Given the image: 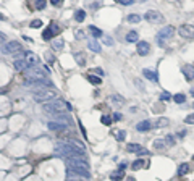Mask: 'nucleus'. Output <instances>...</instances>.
Here are the masks:
<instances>
[{
    "label": "nucleus",
    "mask_w": 194,
    "mask_h": 181,
    "mask_svg": "<svg viewBox=\"0 0 194 181\" xmlns=\"http://www.w3.org/2000/svg\"><path fill=\"white\" fill-rule=\"evenodd\" d=\"M144 20L152 23V24H160V23H163V15L157 10H149V11H146Z\"/></svg>",
    "instance_id": "obj_5"
},
{
    "label": "nucleus",
    "mask_w": 194,
    "mask_h": 181,
    "mask_svg": "<svg viewBox=\"0 0 194 181\" xmlns=\"http://www.w3.org/2000/svg\"><path fill=\"white\" fill-rule=\"evenodd\" d=\"M23 55H24V60L28 61V65H29V66L39 65V57H37L36 54H32V52H29V50H28V52H24Z\"/></svg>",
    "instance_id": "obj_14"
},
{
    "label": "nucleus",
    "mask_w": 194,
    "mask_h": 181,
    "mask_svg": "<svg viewBox=\"0 0 194 181\" xmlns=\"http://www.w3.org/2000/svg\"><path fill=\"white\" fill-rule=\"evenodd\" d=\"M173 34H175V28L173 26H165V28H162V31H159V34H157V42L162 45V42L167 41V39H170Z\"/></svg>",
    "instance_id": "obj_9"
},
{
    "label": "nucleus",
    "mask_w": 194,
    "mask_h": 181,
    "mask_svg": "<svg viewBox=\"0 0 194 181\" xmlns=\"http://www.w3.org/2000/svg\"><path fill=\"white\" fill-rule=\"evenodd\" d=\"M118 3H121V5H133L134 3V0H117Z\"/></svg>",
    "instance_id": "obj_43"
},
{
    "label": "nucleus",
    "mask_w": 194,
    "mask_h": 181,
    "mask_svg": "<svg viewBox=\"0 0 194 181\" xmlns=\"http://www.w3.org/2000/svg\"><path fill=\"white\" fill-rule=\"evenodd\" d=\"M123 176H125V170H117V172H112L110 173V179L112 181H123Z\"/></svg>",
    "instance_id": "obj_21"
},
{
    "label": "nucleus",
    "mask_w": 194,
    "mask_h": 181,
    "mask_svg": "<svg viewBox=\"0 0 194 181\" xmlns=\"http://www.w3.org/2000/svg\"><path fill=\"white\" fill-rule=\"evenodd\" d=\"M13 68L16 71H26L28 68H29V65H28V61L24 60V55H20L18 58H16L13 61Z\"/></svg>",
    "instance_id": "obj_11"
},
{
    "label": "nucleus",
    "mask_w": 194,
    "mask_h": 181,
    "mask_svg": "<svg viewBox=\"0 0 194 181\" xmlns=\"http://www.w3.org/2000/svg\"><path fill=\"white\" fill-rule=\"evenodd\" d=\"M168 120L167 118H159V120L155 121V128H165V126H168Z\"/></svg>",
    "instance_id": "obj_32"
},
{
    "label": "nucleus",
    "mask_w": 194,
    "mask_h": 181,
    "mask_svg": "<svg viewBox=\"0 0 194 181\" xmlns=\"http://www.w3.org/2000/svg\"><path fill=\"white\" fill-rule=\"evenodd\" d=\"M138 39H139V34L136 32V31H129V32L126 34V41H128V42H131V44L136 42Z\"/></svg>",
    "instance_id": "obj_26"
},
{
    "label": "nucleus",
    "mask_w": 194,
    "mask_h": 181,
    "mask_svg": "<svg viewBox=\"0 0 194 181\" xmlns=\"http://www.w3.org/2000/svg\"><path fill=\"white\" fill-rule=\"evenodd\" d=\"M173 100H175V104H185L186 95L185 94H175L173 95Z\"/></svg>",
    "instance_id": "obj_34"
},
{
    "label": "nucleus",
    "mask_w": 194,
    "mask_h": 181,
    "mask_svg": "<svg viewBox=\"0 0 194 181\" xmlns=\"http://www.w3.org/2000/svg\"><path fill=\"white\" fill-rule=\"evenodd\" d=\"M75 60H76V63L79 66H84L86 65V57H84L81 52H75Z\"/></svg>",
    "instance_id": "obj_24"
},
{
    "label": "nucleus",
    "mask_w": 194,
    "mask_h": 181,
    "mask_svg": "<svg viewBox=\"0 0 194 181\" xmlns=\"http://www.w3.org/2000/svg\"><path fill=\"white\" fill-rule=\"evenodd\" d=\"M192 160H194V157H192Z\"/></svg>",
    "instance_id": "obj_50"
},
{
    "label": "nucleus",
    "mask_w": 194,
    "mask_h": 181,
    "mask_svg": "<svg viewBox=\"0 0 194 181\" xmlns=\"http://www.w3.org/2000/svg\"><path fill=\"white\" fill-rule=\"evenodd\" d=\"M41 26H42V21H41V20H34V21H31V28H34V29H39Z\"/></svg>",
    "instance_id": "obj_40"
},
{
    "label": "nucleus",
    "mask_w": 194,
    "mask_h": 181,
    "mask_svg": "<svg viewBox=\"0 0 194 181\" xmlns=\"http://www.w3.org/2000/svg\"><path fill=\"white\" fill-rule=\"evenodd\" d=\"M170 99H173V97H172V95H170L168 92H162V94H160V100L165 102V100H170Z\"/></svg>",
    "instance_id": "obj_42"
},
{
    "label": "nucleus",
    "mask_w": 194,
    "mask_h": 181,
    "mask_svg": "<svg viewBox=\"0 0 194 181\" xmlns=\"http://www.w3.org/2000/svg\"><path fill=\"white\" fill-rule=\"evenodd\" d=\"M151 128H152V123L149 120L139 121L138 124H136V131H139V133H146V131H149Z\"/></svg>",
    "instance_id": "obj_16"
},
{
    "label": "nucleus",
    "mask_w": 194,
    "mask_h": 181,
    "mask_svg": "<svg viewBox=\"0 0 194 181\" xmlns=\"http://www.w3.org/2000/svg\"><path fill=\"white\" fill-rule=\"evenodd\" d=\"M63 45H65L63 39H52V49L57 50V52H60V50L63 49Z\"/></svg>",
    "instance_id": "obj_23"
},
{
    "label": "nucleus",
    "mask_w": 194,
    "mask_h": 181,
    "mask_svg": "<svg viewBox=\"0 0 194 181\" xmlns=\"http://www.w3.org/2000/svg\"><path fill=\"white\" fill-rule=\"evenodd\" d=\"M100 121H102V124H105V126H110L112 121H113V118H110L108 115H104V116L100 118Z\"/></svg>",
    "instance_id": "obj_37"
},
{
    "label": "nucleus",
    "mask_w": 194,
    "mask_h": 181,
    "mask_svg": "<svg viewBox=\"0 0 194 181\" xmlns=\"http://www.w3.org/2000/svg\"><path fill=\"white\" fill-rule=\"evenodd\" d=\"M192 107H194V104H192Z\"/></svg>",
    "instance_id": "obj_51"
},
{
    "label": "nucleus",
    "mask_w": 194,
    "mask_h": 181,
    "mask_svg": "<svg viewBox=\"0 0 194 181\" xmlns=\"http://www.w3.org/2000/svg\"><path fill=\"white\" fill-rule=\"evenodd\" d=\"M65 163L68 170H73L79 175H84V176L91 178V173H89V165L84 158H79V157H66L65 158Z\"/></svg>",
    "instance_id": "obj_2"
},
{
    "label": "nucleus",
    "mask_w": 194,
    "mask_h": 181,
    "mask_svg": "<svg viewBox=\"0 0 194 181\" xmlns=\"http://www.w3.org/2000/svg\"><path fill=\"white\" fill-rule=\"evenodd\" d=\"M142 75H144V78H147V79H151L152 83H157L159 81V76H157V73L155 71H152V70H142Z\"/></svg>",
    "instance_id": "obj_20"
},
{
    "label": "nucleus",
    "mask_w": 194,
    "mask_h": 181,
    "mask_svg": "<svg viewBox=\"0 0 194 181\" xmlns=\"http://www.w3.org/2000/svg\"><path fill=\"white\" fill-rule=\"evenodd\" d=\"M94 71H95V73H97V75H99V76H104V71H102L100 68H95Z\"/></svg>",
    "instance_id": "obj_47"
},
{
    "label": "nucleus",
    "mask_w": 194,
    "mask_h": 181,
    "mask_svg": "<svg viewBox=\"0 0 194 181\" xmlns=\"http://www.w3.org/2000/svg\"><path fill=\"white\" fill-rule=\"evenodd\" d=\"M104 44H105V45H113L115 42H113L112 37H105V39H104Z\"/></svg>",
    "instance_id": "obj_44"
},
{
    "label": "nucleus",
    "mask_w": 194,
    "mask_h": 181,
    "mask_svg": "<svg viewBox=\"0 0 194 181\" xmlns=\"http://www.w3.org/2000/svg\"><path fill=\"white\" fill-rule=\"evenodd\" d=\"M86 78H88V81H89L91 84H95V86H99V84L102 83V79H100V78H97L95 75H88Z\"/></svg>",
    "instance_id": "obj_30"
},
{
    "label": "nucleus",
    "mask_w": 194,
    "mask_h": 181,
    "mask_svg": "<svg viewBox=\"0 0 194 181\" xmlns=\"http://www.w3.org/2000/svg\"><path fill=\"white\" fill-rule=\"evenodd\" d=\"M185 123L186 124H194V113H191V115H188L185 118Z\"/></svg>",
    "instance_id": "obj_41"
},
{
    "label": "nucleus",
    "mask_w": 194,
    "mask_h": 181,
    "mask_svg": "<svg viewBox=\"0 0 194 181\" xmlns=\"http://www.w3.org/2000/svg\"><path fill=\"white\" fill-rule=\"evenodd\" d=\"M60 28L55 24V23H52V24H49L47 28H45V31L42 32V39L44 41H52V37H55V36H58L60 34Z\"/></svg>",
    "instance_id": "obj_7"
},
{
    "label": "nucleus",
    "mask_w": 194,
    "mask_h": 181,
    "mask_svg": "<svg viewBox=\"0 0 194 181\" xmlns=\"http://www.w3.org/2000/svg\"><path fill=\"white\" fill-rule=\"evenodd\" d=\"M188 172H189V165H188V163H181L178 167V176H185Z\"/></svg>",
    "instance_id": "obj_27"
},
{
    "label": "nucleus",
    "mask_w": 194,
    "mask_h": 181,
    "mask_svg": "<svg viewBox=\"0 0 194 181\" xmlns=\"http://www.w3.org/2000/svg\"><path fill=\"white\" fill-rule=\"evenodd\" d=\"M2 52L5 55H11V54H16V52H21V44L16 42V41H10V42L2 45Z\"/></svg>",
    "instance_id": "obj_8"
},
{
    "label": "nucleus",
    "mask_w": 194,
    "mask_h": 181,
    "mask_svg": "<svg viewBox=\"0 0 194 181\" xmlns=\"http://www.w3.org/2000/svg\"><path fill=\"white\" fill-rule=\"evenodd\" d=\"M88 47L92 50V52H95V54H99L100 50H102L100 44L97 42V39H89V41H88Z\"/></svg>",
    "instance_id": "obj_19"
},
{
    "label": "nucleus",
    "mask_w": 194,
    "mask_h": 181,
    "mask_svg": "<svg viewBox=\"0 0 194 181\" xmlns=\"http://www.w3.org/2000/svg\"><path fill=\"white\" fill-rule=\"evenodd\" d=\"M149 52H151V44L146 41H139L138 42V54L141 57H146V55H149Z\"/></svg>",
    "instance_id": "obj_13"
},
{
    "label": "nucleus",
    "mask_w": 194,
    "mask_h": 181,
    "mask_svg": "<svg viewBox=\"0 0 194 181\" xmlns=\"http://www.w3.org/2000/svg\"><path fill=\"white\" fill-rule=\"evenodd\" d=\"M66 178L70 181H89L88 176H84V175H79L76 172H73V170H68L66 172Z\"/></svg>",
    "instance_id": "obj_15"
},
{
    "label": "nucleus",
    "mask_w": 194,
    "mask_h": 181,
    "mask_svg": "<svg viewBox=\"0 0 194 181\" xmlns=\"http://www.w3.org/2000/svg\"><path fill=\"white\" fill-rule=\"evenodd\" d=\"M50 3H52V5H55V7H62L63 0H50Z\"/></svg>",
    "instance_id": "obj_45"
},
{
    "label": "nucleus",
    "mask_w": 194,
    "mask_h": 181,
    "mask_svg": "<svg viewBox=\"0 0 194 181\" xmlns=\"http://www.w3.org/2000/svg\"><path fill=\"white\" fill-rule=\"evenodd\" d=\"M128 21L129 23H139L141 21V16L139 15H128Z\"/></svg>",
    "instance_id": "obj_38"
},
{
    "label": "nucleus",
    "mask_w": 194,
    "mask_h": 181,
    "mask_svg": "<svg viewBox=\"0 0 194 181\" xmlns=\"http://www.w3.org/2000/svg\"><path fill=\"white\" fill-rule=\"evenodd\" d=\"M44 110L50 112V113H65L68 110H71V105H68L66 102L62 100V99H52L50 102H45Z\"/></svg>",
    "instance_id": "obj_3"
},
{
    "label": "nucleus",
    "mask_w": 194,
    "mask_h": 181,
    "mask_svg": "<svg viewBox=\"0 0 194 181\" xmlns=\"http://www.w3.org/2000/svg\"><path fill=\"white\" fill-rule=\"evenodd\" d=\"M47 128L50 129V131H63V129H66L68 126L63 123H58V121H49Z\"/></svg>",
    "instance_id": "obj_17"
},
{
    "label": "nucleus",
    "mask_w": 194,
    "mask_h": 181,
    "mask_svg": "<svg viewBox=\"0 0 194 181\" xmlns=\"http://www.w3.org/2000/svg\"><path fill=\"white\" fill-rule=\"evenodd\" d=\"M115 138L118 141H125V138H126V131H125V129H115Z\"/></svg>",
    "instance_id": "obj_33"
},
{
    "label": "nucleus",
    "mask_w": 194,
    "mask_h": 181,
    "mask_svg": "<svg viewBox=\"0 0 194 181\" xmlns=\"http://www.w3.org/2000/svg\"><path fill=\"white\" fill-rule=\"evenodd\" d=\"M89 31H91V34H92L94 39H97V37L102 36V31L99 29V28H95V26H89Z\"/></svg>",
    "instance_id": "obj_31"
},
{
    "label": "nucleus",
    "mask_w": 194,
    "mask_h": 181,
    "mask_svg": "<svg viewBox=\"0 0 194 181\" xmlns=\"http://www.w3.org/2000/svg\"><path fill=\"white\" fill-rule=\"evenodd\" d=\"M55 152L62 157H79V158H84L86 155V147H84L79 141L75 139H70V141H62L55 146Z\"/></svg>",
    "instance_id": "obj_1"
},
{
    "label": "nucleus",
    "mask_w": 194,
    "mask_h": 181,
    "mask_svg": "<svg viewBox=\"0 0 194 181\" xmlns=\"http://www.w3.org/2000/svg\"><path fill=\"white\" fill-rule=\"evenodd\" d=\"M178 32H180V36L183 39H194V26H191V24L180 26Z\"/></svg>",
    "instance_id": "obj_10"
},
{
    "label": "nucleus",
    "mask_w": 194,
    "mask_h": 181,
    "mask_svg": "<svg viewBox=\"0 0 194 181\" xmlns=\"http://www.w3.org/2000/svg\"><path fill=\"white\" fill-rule=\"evenodd\" d=\"M165 139H157L155 142H154V147H155L157 150H162V149H165Z\"/></svg>",
    "instance_id": "obj_35"
},
{
    "label": "nucleus",
    "mask_w": 194,
    "mask_h": 181,
    "mask_svg": "<svg viewBox=\"0 0 194 181\" xmlns=\"http://www.w3.org/2000/svg\"><path fill=\"white\" fill-rule=\"evenodd\" d=\"M126 150L128 152H134V154H138V155H151L149 150H146L144 147L139 146V144H128L126 146Z\"/></svg>",
    "instance_id": "obj_12"
},
{
    "label": "nucleus",
    "mask_w": 194,
    "mask_h": 181,
    "mask_svg": "<svg viewBox=\"0 0 194 181\" xmlns=\"http://www.w3.org/2000/svg\"><path fill=\"white\" fill-rule=\"evenodd\" d=\"M84 18H86V11H84V10H78L76 13H75V20H76L78 23H83Z\"/></svg>",
    "instance_id": "obj_28"
},
{
    "label": "nucleus",
    "mask_w": 194,
    "mask_h": 181,
    "mask_svg": "<svg viewBox=\"0 0 194 181\" xmlns=\"http://www.w3.org/2000/svg\"><path fill=\"white\" fill-rule=\"evenodd\" d=\"M144 165H146V162L142 160V158H138V160H134V162H133V165H131V167H133V170L136 172V170H141Z\"/></svg>",
    "instance_id": "obj_29"
},
{
    "label": "nucleus",
    "mask_w": 194,
    "mask_h": 181,
    "mask_svg": "<svg viewBox=\"0 0 194 181\" xmlns=\"http://www.w3.org/2000/svg\"><path fill=\"white\" fill-rule=\"evenodd\" d=\"M165 144H167L168 147H172V146H175V136H172V134L165 136Z\"/></svg>",
    "instance_id": "obj_36"
},
{
    "label": "nucleus",
    "mask_w": 194,
    "mask_h": 181,
    "mask_svg": "<svg viewBox=\"0 0 194 181\" xmlns=\"http://www.w3.org/2000/svg\"><path fill=\"white\" fill-rule=\"evenodd\" d=\"M126 181H134V178H133V176H128V178H126Z\"/></svg>",
    "instance_id": "obj_48"
},
{
    "label": "nucleus",
    "mask_w": 194,
    "mask_h": 181,
    "mask_svg": "<svg viewBox=\"0 0 194 181\" xmlns=\"http://www.w3.org/2000/svg\"><path fill=\"white\" fill-rule=\"evenodd\" d=\"M45 5H47V2H45V0H36V8H37V10H44Z\"/></svg>",
    "instance_id": "obj_39"
},
{
    "label": "nucleus",
    "mask_w": 194,
    "mask_h": 181,
    "mask_svg": "<svg viewBox=\"0 0 194 181\" xmlns=\"http://www.w3.org/2000/svg\"><path fill=\"white\" fill-rule=\"evenodd\" d=\"M120 120H121V113H113V121H120Z\"/></svg>",
    "instance_id": "obj_46"
},
{
    "label": "nucleus",
    "mask_w": 194,
    "mask_h": 181,
    "mask_svg": "<svg viewBox=\"0 0 194 181\" xmlns=\"http://www.w3.org/2000/svg\"><path fill=\"white\" fill-rule=\"evenodd\" d=\"M26 75H28V79H47L45 78V73H44V68H39L37 65L28 68Z\"/></svg>",
    "instance_id": "obj_6"
},
{
    "label": "nucleus",
    "mask_w": 194,
    "mask_h": 181,
    "mask_svg": "<svg viewBox=\"0 0 194 181\" xmlns=\"http://www.w3.org/2000/svg\"><path fill=\"white\" fill-rule=\"evenodd\" d=\"M110 104H113V105H123L125 104V97H121V95H118V94H113V95H110Z\"/></svg>",
    "instance_id": "obj_22"
},
{
    "label": "nucleus",
    "mask_w": 194,
    "mask_h": 181,
    "mask_svg": "<svg viewBox=\"0 0 194 181\" xmlns=\"http://www.w3.org/2000/svg\"><path fill=\"white\" fill-rule=\"evenodd\" d=\"M32 99L42 104V102H49L55 99V90L52 89H45V87H39V89H34V94H32Z\"/></svg>",
    "instance_id": "obj_4"
},
{
    "label": "nucleus",
    "mask_w": 194,
    "mask_h": 181,
    "mask_svg": "<svg viewBox=\"0 0 194 181\" xmlns=\"http://www.w3.org/2000/svg\"><path fill=\"white\" fill-rule=\"evenodd\" d=\"M191 94H192V95H194V89H192V90H191Z\"/></svg>",
    "instance_id": "obj_49"
},
{
    "label": "nucleus",
    "mask_w": 194,
    "mask_h": 181,
    "mask_svg": "<svg viewBox=\"0 0 194 181\" xmlns=\"http://www.w3.org/2000/svg\"><path fill=\"white\" fill-rule=\"evenodd\" d=\"M57 121L58 123H63V124H66V126H70L71 124V118L70 116H65V115H58V113H57Z\"/></svg>",
    "instance_id": "obj_25"
},
{
    "label": "nucleus",
    "mask_w": 194,
    "mask_h": 181,
    "mask_svg": "<svg viewBox=\"0 0 194 181\" xmlns=\"http://www.w3.org/2000/svg\"><path fill=\"white\" fill-rule=\"evenodd\" d=\"M183 75H185V78L188 79V81H192L194 79V66L192 65L183 66Z\"/></svg>",
    "instance_id": "obj_18"
}]
</instances>
